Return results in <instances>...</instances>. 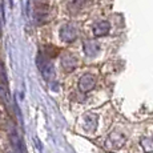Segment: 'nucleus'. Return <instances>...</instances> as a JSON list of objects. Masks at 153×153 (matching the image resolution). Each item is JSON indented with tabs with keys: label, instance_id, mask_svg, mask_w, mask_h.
<instances>
[{
	"label": "nucleus",
	"instance_id": "f257e3e1",
	"mask_svg": "<svg viewBox=\"0 0 153 153\" xmlns=\"http://www.w3.org/2000/svg\"><path fill=\"white\" fill-rule=\"evenodd\" d=\"M36 65H37V68H39L40 72H42L43 77L47 81L52 80V79L55 77L53 65H52V63L42 53V52H40V53L37 55V57H36Z\"/></svg>",
	"mask_w": 153,
	"mask_h": 153
},
{
	"label": "nucleus",
	"instance_id": "f03ea898",
	"mask_svg": "<svg viewBox=\"0 0 153 153\" xmlns=\"http://www.w3.org/2000/svg\"><path fill=\"white\" fill-rule=\"evenodd\" d=\"M96 85V79L93 75L91 73H85L80 77L79 80V89L83 93H87V92H91V91L95 88Z\"/></svg>",
	"mask_w": 153,
	"mask_h": 153
},
{
	"label": "nucleus",
	"instance_id": "7ed1b4c3",
	"mask_svg": "<svg viewBox=\"0 0 153 153\" xmlns=\"http://www.w3.org/2000/svg\"><path fill=\"white\" fill-rule=\"evenodd\" d=\"M125 143H126V137L121 132H112L109 137H108V145H111L112 148L119 149L121 146H124Z\"/></svg>",
	"mask_w": 153,
	"mask_h": 153
},
{
	"label": "nucleus",
	"instance_id": "20e7f679",
	"mask_svg": "<svg viewBox=\"0 0 153 153\" xmlns=\"http://www.w3.org/2000/svg\"><path fill=\"white\" fill-rule=\"evenodd\" d=\"M77 37V31L73 25H64L60 29V39L64 43H72Z\"/></svg>",
	"mask_w": 153,
	"mask_h": 153
},
{
	"label": "nucleus",
	"instance_id": "39448f33",
	"mask_svg": "<svg viewBox=\"0 0 153 153\" xmlns=\"http://www.w3.org/2000/svg\"><path fill=\"white\" fill-rule=\"evenodd\" d=\"M109 29H111V24L108 22H105V20H102V22H99L95 24V27H93V35L96 37L105 36L109 32Z\"/></svg>",
	"mask_w": 153,
	"mask_h": 153
},
{
	"label": "nucleus",
	"instance_id": "423d86ee",
	"mask_svg": "<svg viewBox=\"0 0 153 153\" xmlns=\"http://www.w3.org/2000/svg\"><path fill=\"white\" fill-rule=\"evenodd\" d=\"M77 64H79L77 59L72 55H65V56H63V59H61V67H63L67 72L73 71L76 67H77Z\"/></svg>",
	"mask_w": 153,
	"mask_h": 153
},
{
	"label": "nucleus",
	"instance_id": "0eeeda50",
	"mask_svg": "<svg viewBox=\"0 0 153 153\" xmlns=\"http://www.w3.org/2000/svg\"><path fill=\"white\" fill-rule=\"evenodd\" d=\"M97 114H93V113H87L84 116V128L89 132L96 131L97 128Z\"/></svg>",
	"mask_w": 153,
	"mask_h": 153
},
{
	"label": "nucleus",
	"instance_id": "6e6552de",
	"mask_svg": "<svg viewBox=\"0 0 153 153\" xmlns=\"http://www.w3.org/2000/svg\"><path fill=\"white\" fill-rule=\"evenodd\" d=\"M99 51H100V45L97 42H95V40H87V42H84V53L87 56L92 57V56L97 55Z\"/></svg>",
	"mask_w": 153,
	"mask_h": 153
},
{
	"label": "nucleus",
	"instance_id": "1a4fd4ad",
	"mask_svg": "<svg viewBox=\"0 0 153 153\" xmlns=\"http://www.w3.org/2000/svg\"><path fill=\"white\" fill-rule=\"evenodd\" d=\"M140 145L144 148V151L152 153L153 152V137H143L140 140Z\"/></svg>",
	"mask_w": 153,
	"mask_h": 153
},
{
	"label": "nucleus",
	"instance_id": "9d476101",
	"mask_svg": "<svg viewBox=\"0 0 153 153\" xmlns=\"http://www.w3.org/2000/svg\"><path fill=\"white\" fill-rule=\"evenodd\" d=\"M0 99L5 102V104H10V93H8V89L4 84L0 81Z\"/></svg>",
	"mask_w": 153,
	"mask_h": 153
},
{
	"label": "nucleus",
	"instance_id": "9b49d317",
	"mask_svg": "<svg viewBox=\"0 0 153 153\" xmlns=\"http://www.w3.org/2000/svg\"><path fill=\"white\" fill-rule=\"evenodd\" d=\"M84 0H71L69 1V10L71 11H77L81 8V5H83Z\"/></svg>",
	"mask_w": 153,
	"mask_h": 153
},
{
	"label": "nucleus",
	"instance_id": "f8f14e48",
	"mask_svg": "<svg viewBox=\"0 0 153 153\" xmlns=\"http://www.w3.org/2000/svg\"><path fill=\"white\" fill-rule=\"evenodd\" d=\"M0 77H1L3 83H7V73H5V67L4 63L0 60Z\"/></svg>",
	"mask_w": 153,
	"mask_h": 153
},
{
	"label": "nucleus",
	"instance_id": "ddd939ff",
	"mask_svg": "<svg viewBox=\"0 0 153 153\" xmlns=\"http://www.w3.org/2000/svg\"><path fill=\"white\" fill-rule=\"evenodd\" d=\"M1 31H3V24H1V20H0V35H1Z\"/></svg>",
	"mask_w": 153,
	"mask_h": 153
},
{
	"label": "nucleus",
	"instance_id": "4468645a",
	"mask_svg": "<svg viewBox=\"0 0 153 153\" xmlns=\"http://www.w3.org/2000/svg\"><path fill=\"white\" fill-rule=\"evenodd\" d=\"M0 119H1V112H0Z\"/></svg>",
	"mask_w": 153,
	"mask_h": 153
}]
</instances>
